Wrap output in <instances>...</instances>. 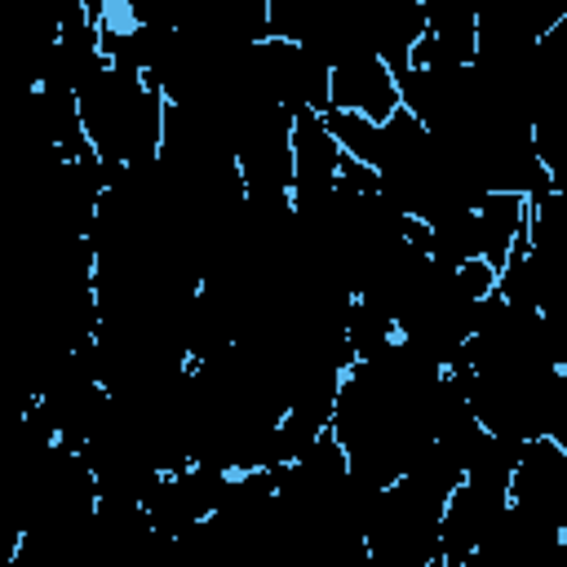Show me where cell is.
Listing matches in <instances>:
<instances>
[{
	"label": "cell",
	"instance_id": "6da1fadb",
	"mask_svg": "<svg viewBox=\"0 0 567 567\" xmlns=\"http://www.w3.org/2000/svg\"><path fill=\"white\" fill-rule=\"evenodd\" d=\"M328 111L363 115L368 124H390L399 111V84L372 49H350L328 71Z\"/></svg>",
	"mask_w": 567,
	"mask_h": 567
}]
</instances>
